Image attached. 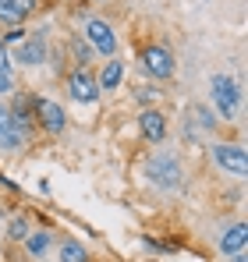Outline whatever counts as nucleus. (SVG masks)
Wrapping results in <instances>:
<instances>
[{
    "instance_id": "obj_1",
    "label": "nucleus",
    "mask_w": 248,
    "mask_h": 262,
    "mask_svg": "<svg viewBox=\"0 0 248 262\" xmlns=\"http://www.w3.org/2000/svg\"><path fill=\"white\" fill-rule=\"evenodd\" d=\"M146 174L153 177L160 188H177V184H181V167H177V160H174V156H167V152H160V156H153V160H149Z\"/></svg>"
},
{
    "instance_id": "obj_2",
    "label": "nucleus",
    "mask_w": 248,
    "mask_h": 262,
    "mask_svg": "<svg viewBox=\"0 0 248 262\" xmlns=\"http://www.w3.org/2000/svg\"><path fill=\"white\" fill-rule=\"evenodd\" d=\"M142 64H146V71L153 78H170L174 75V57H170V50H163V46H146L142 50Z\"/></svg>"
},
{
    "instance_id": "obj_3",
    "label": "nucleus",
    "mask_w": 248,
    "mask_h": 262,
    "mask_svg": "<svg viewBox=\"0 0 248 262\" xmlns=\"http://www.w3.org/2000/svg\"><path fill=\"white\" fill-rule=\"evenodd\" d=\"M213 99H216V110H220L223 117H231L234 106H238V85H234L227 75H216V78H213Z\"/></svg>"
},
{
    "instance_id": "obj_4",
    "label": "nucleus",
    "mask_w": 248,
    "mask_h": 262,
    "mask_svg": "<svg viewBox=\"0 0 248 262\" xmlns=\"http://www.w3.org/2000/svg\"><path fill=\"white\" fill-rule=\"evenodd\" d=\"M213 156H216V163H220L223 170L245 177L248 160H245V149H241V145H216V149H213Z\"/></svg>"
},
{
    "instance_id": "obj_5",
    "label": "nucleus",
    "mask_w": 248,
    "mask_h": 262,
    "mask_svg": "<svg viewBox=\"0 0 248 262\" xmlns=\"http://www.w3.org/2000/svg\"><path fill=\"white\" fill-rule=\"evenodd\" d=\"M85 36H89V43H92V50H99V53H114L117 50V39H114V32H110V25L107 21H99V18H92L89 25H85Z\"/></svg>"
},
{
    "instance_id": "obj_6",
    "label": "nucleus",
    "mask_w": 248,
    "mask_h": 262,
    "mask_svg": "<svg viewBox=\"0 0 248 262\" xmlns=\"http://www.w3.org/2000/svg\"><path fill=\"white\" fill-rule=\"evenodd\" d=\"M68 89H71V96H75L78 103H92V99L99 96V85H96V78H92L89 71H75V75L68 78Z\"/></svg>"
},
{
    "instance_id": "obj_7",
    "label": "nucleus",
    "mask_w": 248,
    "mask_h": 262,
    "mask_svg": "<svg viewBox=\"0 0 248 262\" xmlns=\"http://www.w3.org/2000/svg\"><path fill=\"white\" fill-rule=\"evenodd\" d=\"M36 117L43 121V128L53 131V135H57V131H64V121H68V117H64V110H60L53 99H36Z\"/></svg>"
},
{
    "instance_id": "obj_8",
    "label": "nucleus",
    "mask_w": 248,
    "mask_h": 262,
    "mask_svg": "<svg viewBox=\"0 0 248 262\" xmlns=\"http://www.w3.org/2000/svg\"><path fill=\"white\" fill-rule=\"evenodd\" d=\"M43 57H46V46H43L39 36L18 43V50H14V60H18V64H43Z\"/></svg>"
},
{
    "instance_id": "obj_9",
    "label": "nucleus",
    "mask_w": 248,
    "mask_h": 262,
    "mask_svg": "<svg viewBox=\"0 0 248 262\" xmlns=\"http://www.w3.org/2000/svg\"><path fill=\"white\" fill-rule=\"evenodd\" d=\"M32 7H36V0H0V21L18 25V21H22Z\"/></svg>"
},
{
    "instance_id": "obj_10",
    "label": "nucleus",
    "mask_w": 248,
    "mask_h": 262,
    "mask_svg": "<svg viewBox=\"0 0 248 262\" xmlns=\"http://www.w3.org/2000/svg\"><path fill=\"white\" fill-rule=\"evenodd\" d=\"M138 128H142V135L149 138V142H160L167 135V121L156 114V110H146L142 117H138Z\"/></svg>"
},
{
    "instance_id": "obj_11",
    "label": "nucleus",
    "mask_w": 248,
    "mask_h": 262,
    "mask_svg": "<svg viewBox=\"0 0 248 262\" xmlns=\"http://www.w3.org/2000/svg\"><path fill=\"white\" fill-rule=\"evenodd\" d=\"M245 241H248V227H245V223H238V227H231V230H227V234L220 237V248H223V252H234V255H238V252L245 248Z\"/></svg>"
},
{
    "instance_id": "obj_12",
    "label": "nucleus",
    "mask_w": 248,
    "mask_h": 262,
    "mask_svg": "<svg viewBox=\"0 0 248 262\" xmlns=\"http://www.w3.org/2000/svg\"><path fill=\"white\" fill-rule=\"evenodd\" d=\"M22 142V135L14 131V124H11V114H7V106H0V145L4 149H14Z\"/></svg>"
},
{
    "instance_id": "obj_13",
    "label": "nucleus",
    "mask_w": 248,
    "mask_h": 262,
    "mask_svg": "<svg viewBox=\"0 0 248 262\" xmlns=\"http://www.w3.org/2000/svg\"><path fill=\"white\" fill-rule=\"evenodd\" d=\"M121 78H124V68L117 64V60H110V64L103 68V75H99V85H103V89H117V85H121Z\"/></svg>"
},
{
    "instance_id": "obj_14",
    "label": "nucleus",
    "mask_w": 248,
    "mask_h": 262,
    "mask_svg": "<svg viewBox=\"0 0 248 262\" xmlns=\"http://www.w3.org/2000/svg\"><path fill=\"white\" fill-rule=\"evenodd\" d=\"M60 262H85V248L75 241H64L60 245Z\"/></svg>"
},
{
    "instance_id": "obj_15",
    "label": "nucleus",
    "mask_w": 248,
    "mask_h": 262,
    "mask_svg": "<svg viewBox=\"0 0 248 262\" xmlns=\"http://www.w3.org/2000/svg\"><path fill=\"white\" fill-rule=\"evenodd\" d=\"M25 241H29V252L39 255V252H46V245H50V234H32V237H25Z\"/></svg>"
},
{
    "instance_id": "obj_16",
    "label": "nucleus",
    "mask_w": 248,
    "mask_h": 262,
    "mask_svg": "<svg viewBox=\"0 0 248 262\" xmlns=\"http://www.w3.org/2000/svg\"><path fill=\"white\" fill-rule=\"evenodd\" d=\"M11 237H14V241H25V237H29V223H25V220H11Z\"/></svg>"
},
{
    "instance_id": "obj_17",
    "label": "nucleus",
    "mask_w": 248,
    "mask_h": 262,
    "mask_svg": "<svg viewBox=\"0 0 248 262\" xmlns=\"http://www.w3.org/2000/svg\"><path fill=\"white\" fill-rule=\"evenodd\" d=\"M7 43H11V46L25 43V32H18V29H14V32H11V36H7Z\"/></svg>"
},
{
    "instance_id": "obj_18",
    "label": "nucleus",
    "mask_w": 248,
    "mask_h": 262,
    "mask_svg": "<svg viewBox=\"0 0 248 262\" xmlns=\"http://www.w3.org/2000/svg\"><path fill=\"white\" fill-rule=\"evenodd\" d=\"M0 75H11V68H7V53H4V46H0Z\"/></svg>"
},
{
    "instance_id": "obj_19",
    "label": "nucleus",
    "mask_w": 248,
    "mask_h": 262,
    "mask_svg": "<svg viewBox=\"0 0 248 262\" xmlns=\"http://www.w3.org/2000/svg\"><path fill=\"white\" fill-rule=\"evenodd\" d=\"M75 53H78V57H82V60H85V57H89V46H85L82 39H78V43H75Z\"/></svg>"
},
{
    "instance_id": "obj_20",
    "label": "nucleus",
    "mask_w": 248,
    "mask_h": 262,
    "mask_svg": "<svg viewBox=\"0 0 248 262\" xmlns=\"http://www.w3.org/2000/svg\"><path fill=\"white\" fill-rule=\"evenodd\" d=\"M234 262H248V259H245V255H241V252H238V255H234Z\"/></svg>"
}]
</instances>
